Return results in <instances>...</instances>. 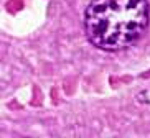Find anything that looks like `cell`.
<instances>
[{"label":"cell","mask_w":150,"mask_h":138,"mask_svg":"<svg viewBox=\"0 0 150 138\" xmlns=\"http://www.w3.org/2000/svg\"><path fill=\"white\" fill-rule=\"evenodd\" d=\"M149 0H91L84 12V35L94 48L117 53L145 35Z\"/></svg>","instance_id":"obj_1"}]
</instances>
